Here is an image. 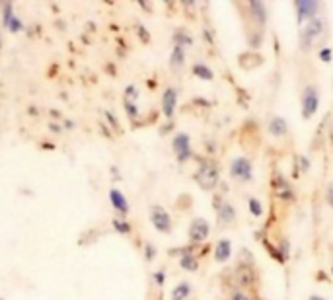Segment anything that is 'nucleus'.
<instances>
[{
  "label": "nucleus",
  "instance_id": "obj_1",
  "mask_svg": "<svg viewBox=\"0 0 333 300\" xmlns=\"http://www.w3.org/2000/svg\"><path fill=\"white\" fill-rule=\"evenodd\" d=\"M195 180L197 183L203 187V189H213L216 183H218V170L215 164H203L199 168V172L195 174Z\"/></svg>",
  "mask_w": 333,
  "mask_h": 300
},
{
  "label": "nucleus",
  "instance_id": "obj_2",
  "mask_svg": "<svg viewBox=\"0 0 333 300\" xmlns=\"http://www.w3.org/2000/svg\"><path fill=\"white\" fill-rule=\"evenodd\" d=\"M317 103H319V98H317L316 88L308 86V88L304 90V94H302V115H304L306 119L312 117V115L316 113V109H317Z\"/></svg>",
  "mask_w": 333,
  "mask_h": 300
},
{
  "label": "nucleus",
  "instance_id": "obj_3",
  "mask_svg": "<svg viewBox=\"0 0 333 300\" xmlns=\"http://www.w3.org/2000/svg\"><path fill=\"white\" fill-rule=\"evenodd\" d=\"M150 217H152V224H154L156 230H160V232H170L172 230V218L162 207H158V205L152 207Z\"/></svg>",
  "mask_w": 333,
  "mask_h": 300
},
{
  "label": "nucleus",
  "instance_id": "obj_4",
  "mask_svg": "<svg viewBox=\"0 0 333 300\" xmlns=\"http://www.w3.org/2000/svg\"><path fill=\"white\" fill-rule=\"evenodd\" d=\"M174 152L178 154L180 162L189 160V156H191V140H189V136L185 133H180L174 138Z\"/></svg>",
  "mask_w": 333,
  "mask_h": 300
},
{
  "label": "nucleus",
  "instance_id": "obj_5",
  "mask_svg": "<svg viewBox=\"0 0 333 300\" xmlns=\"http://www.w3.org/2000/svg\"><path fill=\"white\" fill-rule=\"evenodd\" d=\"M230 174H232L236 180H240V182H250V180H251V164H250V160H246V158H236V160L232 162Z\"/></svg>",
  "mask_w": 333,
  "mask_h": 300
},
{
  "label": "nucleus",
  "instance_id": "obj_6",
  "mask_svg": "<svg viewBox=\"0 0 333 300\" xmlns=\"http://www.w3.org/2000/svg\"><path fill=\"white\" fill-rule=\"evenodd\" d=\"M321 28H323V22L319 18H312L302 32V47H310V43L319 35Z\"/></svg>",
  "mask_w": 333,
  "mask_h": 300
},
{
  "label": "nucleus",
  "instance_id": "obj_7",
  "mask_svg": "<svg viewBox=\"0 0 333 300\" xmlns=\"http://www.w3.org/2000/svg\"><path fill=\"white\" fill-rule=\"evenodd\" d=\"M209 230H211V226H209V222L205 218H195L191 222V226H189V238H191V242H203V240H207Z\"/></svg>",
  "mask_w": 333,
  "mask_h": 300
},
{
  "label": "nucleus",
  "instance_id": "obj_8",
  "mask_svg": "<svg viewBox=\"0 0 333 300\" xmlns=\"http://www.w3.org/2000/svg\"><path fill=\"white\" fill-rule=\"evenodd\" d=\"M294 6H296V12H298L300 22L312 18L317 12V2H314V0H304V2H302V0H298V2H294Z\"/></svg>",
  "mask_w": 333,
  "mask_h": 300
},
{
  "label": "nucleus",
  "instance_id": "obj_9",
  "mask_svg": "<svg viewBox=\"0 0 333 300\" xmlns=\"http://www.w3.org/2000/svg\"><path fill=\"white\" fill-rule=\"evenodd\" d=\"M176 101H178L176 90H174V88H168V90L164 92V98H162V109H164V115H166V117H172V115H174Z\"/></svg>",
  "mask_w": 333,
  "mask_h": 300
},
{
  "label": "nucleus",
  "instance_id": "obj_10",
  "mask_svg": "<svg viewBox=\"0 0 333 300\" xmlns=\"http://www.w3.org/2000/svg\"><path fill=\"white\" fill-rule=\"evenodd\" d=\"M109 201H111V205H113L119 213H127V211H129V203H127L125 195H123L119 189H111V191H109Z\"/></svg>",
  "mask_w": 333,
  "mask_h": 300
},
{
  "label": "nucleus",
  "instance_id": "obj_11",
  "mask_svg": "<svg viewBox=\"0 0 333 300\" xmlns=\"http://www.w3.org/2000/svg\"><path fill=\"white\" fill-rule=\"evenodd\" d=\"M230 251H232V244L228 240H220L216 244V250H215V259L216 261H226L230 257Z\"/></svg>",
  "mask_w": 333,
  "mask_h": 300
},
{
  "label": "nucleus",
  "instance_id": "obj_12",
  "mask_svg": "<svg viewBox=\"0 0 333 300\" xmlns=\"http://www.w3.org/2000/svg\"><path fill=\"white\" fill-rule=\"evenodd\" d=\"M269 133H271L273 136H283V134L286 133V123H284V119L273 117L271 123H269Z\"/></svg>",
  "mask_w": 333,
  "mask_h": 300
},
{
  "label": "nucleus",
  "instance_id": "obj_13",
  "mask_svg": "<svg viewBox=\"0 0 333 300\" xmlns=\"http://www.w3.org/2000/svg\"><path fill=\"white\" fill-rule=\"evenodd\" d=\"M189 292H191L189 283H180V284L172 290V300H185V298L189 296Z\"/></svg>",
  "mask_w": 333,
  "mask_h": 300
},
{
  "label": "nucleus",
  "instance_id": "obj_14",
  "mask_svg": "<svg viewBox=\"0 0 333 300\" xmlns=\"http://www.w3.org/2000/svg\"><path fill=\"white\" fill-rule=\"evenodd\" d=\"M170 65H172L174 70H178V68L183 67V47L182 45H176V49L172 53V59H170Z\"/></svg>",
  "mask_w": 333,
  "mask_h": 300
},
{
  "label": "nucleus",
  "instance_id": "obj_15",
  "mask_svg": "<svg viewBox=\"0 0 333 300\" xmlns=\"http://www.w3.org/2000/svg\"><path fill=\"white\" fill-rule=\"evenodd\" d=\"M218 209V217H220V220L222 222H232L234 220V217H236V213H234V209H232V205H228V203H224L222 207H216Z\"/></svg>",
  "mask_w": 333,
  "mask_h": 300
},
{
  "label": "nucleus",
  "instance_id": "obj_16",
  "mask_svg": "<svg viewBox=\"0 0 333 300\" xmlns=\"http://www.w3.org/2000/svg\"><path fill=\"white\" fill-rule=\"evenodd\" d=\"M250 10H251L255 22H259V24L265 22V6L261 2H250Z\"/></svg>",
  "mask_w": 333,
  "mask_h": 300
},
{
  "label": "nucleus",
  "instance_id": "obj_17",
  "mask_svg": "<svg viewBox=\"0 0 333 300\" xmlns=\"http://www.w3.org/2000/svg\"><path fill=\"white\" fill-rule=\"evenodd\" d=\"M180 263H182V267L187 269V271H197V267H199L197 259H195L191 253H183V257L180 259Z\"/></svg>",
  "mask_w": 333,
  "mask_h": 300
},
{
  "label": "nucleus",
  "instance_id": "obj_18",
  "mask_svg": "<svg viewBox=\"0 0 333 300\" xmlns=\"http://www.w3.org/2000/svg\"><path fill=\"white\" fill-rule=\"evenodd\" d=\"M193 72H195L199 78H203V80H213V70H211L209 67H205V65H195V67H193Z\"/></svg>",
  "mask_w": 333,
  "mask_h": 300
},
{
  "label": "nucleus",
  "instance_id": "obj_19",
  "mask_svg": "<svg viewBox=\"0 0 333 300\" xmlns=\"http://www.w3.org/2000/svg\"><path fill=\"white\" fill-rule=\"evenodd\" d=\"M275 187L279 189L277 193H279L281 197H286V199H288V197H292V193H290V187H286V185H284V180H283V178H277V182H275Z\"/></svg>",
  "mask_w": 333,
  "mask_h": 300
},
{
  "label": "nucleus",
  "instance_id": "obj_20",
  "mask_svg": "<svg viewBox=\"0 0 333 300\" xmlns=\"http://www.w3.org/2000/svg\"><path fill=\"white\" fill-rule=\"evenodd\" d=\"M6 28H10V30H12V32H20V30H22V22H20V20H18V18H16V16H12V18H10V22H8V26H6Z\"/></svg>",
  "mask_w": 333,
  "mask_h": 300
},
{
  "label": "nucleus",
  "instance_id": "obj_21",
  "mask_svg": "<svg viewBox=\"0 0 333 300\" xmlns=\"http://www.w3.org/2000/svg\"><path fill=\"white\" fill-rule=\"evenodd\" d=\"M113 226H115L119 232H125V234L131 230V228H129V224H127V222H123V220H119V218H115V220H113Z\"/></svg>",
  "mask_w": 333,
  "mask_h": 300
},
{
  "label": "nucleus",
  "instance_id": "obj_22",
  "mask_svg": "<svg viewBox=\"0 0 333 300\" xmlns=\"http://www.w3.org/2000/svg\"><path fill=\"white\" fill-rule=\"evenodd\" d=\"M250 207H251V213H253V215H257V217L261 215V203H259V201L251 199V201H250Z\"/></svg>",
  "mask_w": 333,
  "mask_h": 300
},
{
  "label": "nucleus",
  "instance_id": "obj_23",
  "mask_svg": "<svg viewBox=\"0 0 333 300\" xmlns=\"http://www.w3.org/2000/svg\"><path fill=\"white\" fill-rule=\"evenodd\" d=\"M232 300H250L244 292H234V296H232Z\"/></svg>",
  "mask_w": 333,
  "mask_h": 300
},
{
  "label": "nucleus",
  "instance_id": "obj_24",
  "mask_svg": "<svg viewBox=\"0 0 333 300\" xmlns=\"http://www.w3.org/2000/svg\"><path fill=\"white\" fill-rule=\"evenodd\" d=\"M327 199H329V205L333 207V183L329 185V191H327Z\"/></svg>",
  "mask_w": 333,
  "mask_h": 300
},
{
  "label": "nucleus",
  "instance_id": "obj_25",
  "mask_svg": "<svg viewBox=\"0 0 333 300\" xmlns=\"http://www.w3.org/2000/svg\"><path fill=\"white\" fill-rule=\"evenodd\" d=\"M329 51H331V49H323V51H321V59H323V61H329V57H331Z\"/></svg>",
  "mask_w": 333,
  "mask_h": 300
},
{
  "label": "nucleus",
  "instance_id": "obj_26",
  "mask_svg": "<svg viewBox=\"0 0 333 300\" xmlns=\"http://www.w3.org/2000/svg\"><path fill=\"white\" fill-rule=\"evenodd\" d=\"M127 109H129V115H131V117H134V115H136V109H134V105L127 103Z\"/></svg>",
  "mask_w": 333,
  "mask_h": 300
},
{
  "label": "nucleus",
  "instance_id": "obj_27",
  "mask_svg": "<svg viewBox=\"0 0 333 300\" xmlns=\"http://www.w3.org/2000/svg\"><path fill=\"white\" fill-rule=\"evenodd\" d=\"M146 257H148V259H152V257H154V250H152V246H146Z\"/></svg>",
  "mask_w": 333,
  "mask_h": 300
},
{
  "label": "nucleus",
  "instance_id": "obj_28",
  "mask_svg": "<svg viewBox=\"0 0 333 300\" xmlns=\"http://www.w3.org/2000/svg\"><path fill=\"white\" fill-rule=\"evenodd\" d=\"M300 160H302V168H304V170H308V168H310V164H308V158H300Z\"/></svg>",
  "mask_w": 333,
  "mask_h": 300
},
{
  "label": "nucleus",
  "instance_id": "obj_29",
  "mask_svg": "<svg viewBox=\"0 0 333 300\" xmlns=\"http://www.w3.org/2000/svg\"><path fill=\"white\" fill-rule=\"evenodd\" d=\"M156 281L162 284V283H164V275H162V273H158V275H156Z\"/></svg>",
  "mask_w": 333,
  "mask_h": 300
},
{
  "label": "nucleus",
  "instance_id": "obj_30",
  "mask_svg": "<svg viewBox=\"0 0 333 300\" xmlns=\"http://www.w3.org/2000/svg\"><path fill=\"white\" fill-rule=\"evenodd\" d=\"M310 300H323V298H319V296H312Z\"/></svg>",
  "mask_w": 333,
  "mask_h": 300
},
{
  "label": "nucleus",
  "instance_id": "obj_31",
  "mask_svg": "<svg viewBox=\"0 0 333 300\" xmlns=\"http://www.w3.org/2000/svg\"><path fill=\"white\" fill-rule=\"evenodd\" d=\"M331 273H333V269H331Z\"/></svg>",
  "mask_w": 333,
  "mask_h": 300
}]
</instances>
